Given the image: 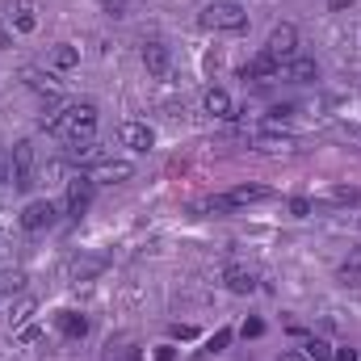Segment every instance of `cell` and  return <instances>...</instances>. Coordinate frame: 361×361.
<instances>
[{
  "mask_svg": "<svg viewBox=\"0 0 361 361\" xmlns=\"http://www.w3.org/2000/svg\"><path fill=\"white\" fill-rule=\"evenodd\" d=\"M42 126H46L50 135H63L67 143H84V139H93V130H97V105H88V101L67 105L63 114L42 118Z\"/></svg>",
  "mask_w": 361,
  "mask_h": 361,
  "instance_id": "6da1fadb",
  "label": "cell"
},
{
  "mask_svg": "<svg viewBox=\"0 0 361 361\" xmlns=\"http://www.w3.org/2000/svg\"><path fill=\"white\" fill-rule=\"evenodd\" d=\"M198 21H202L206 29H227V34H231V29H244V25H248V13H244L236 0H214V4L202 8Z\"/></svg>",
  "mask_w": 361,
  "mask_h": 361,
  "instance_id": "7a4b0ae2",
  "label": "cell"
},
{
  "mask_svg": "<svg viewBox=\"0 0 361 361\" xmlns=\"http://www.w3.org/2000/svg\"><path fill=\"white\" fill-rule=\"evenodd\" d=\"M8 160H13V189H21V193H25V189L34 185V143H29V139L13 143Z\"/></svg>",
  "mask_w": 361,
  "mask_h": 361,
  "instance_id": "3957f363",
  "label": "cell"
},
{
  "mask_svg": "<svg viewBox=\"0 0 361 361\" xmlns=\"http://www.w3.org/2000/svg\"><path fill=\"white\" fill-rule=\"evenodd\" d=\"M93 189H97V181H93L88 172H80V177H71V181H67V214H71V219H80V214L88 210Z\"/></svg>",
  "mask_w": 361,
  "mask_h": 361,
  "instance_id": "277c9868",
  "label": "cell"
},
{
  "mask_svg": "<svg viewBox=\"0 0 361 361\" xmlns=\"http://www.w3.org/2000/svg\"><path fill=\"white\" fill-rule=\"evenodd\" d=\"M273 59H294V50H299V29L286 21V25H273V34H269V46H265Z\"/></svg>",
  "mask_w": 361,
  "mask_h": 361,
  "instance_id": "5b68a950",
  "label": "cell"
},
{
  "mask_svg": "<svg viewBox=\"0 0 361 361\" xmlns=\"http://www.w3.org/2000/svg\"><path fill=\"white\" fill-rule=\"evenodd\" d=\"M118 139H122L130 151H151V147H156V130H151L147 122H122Z\"/></svg>",
  "mask_w": 361,
  "mask_h": 361,
  "instance_id": "8992f818",
  "label": "cell"
},
{
  "mask_svg": "<svg viewBox=\"0 0 361 361\" xmlns=\"http://www.w3.org/2000/svg\"><path fill=\"white\" fill-rule=\"evenodd\" d=\"M130 172H135V164H130V160H114V156H105V160H97V164L88 168V177H93V181H109V185L126 181Z\"/></svg>",
  "mask_w": 361,
  "mask_h": 361,
  "instance_id": "52a82bcc",
  "label": "cell"
},
{
  "mask_svg": "<svg viewBox=\"0 0 361 361\" xmlns=\"http://www.w3.org/2000/svg\"><path fill=\"white\" fill-rule=\"evenodd\" d=\"M50 223H55V202H46V198L29 202V206L21 210V227H25V231H42V227H50Z\"/></svg>",
  "mask_w": 361,
  "mask_h": 361,
  "instance_id": "ba28073f",
  "label": "cell"
},
{
  "mask_svg": "<svg viewBox=\"0 0 361 361\" xmlns=\"http://www.w3.org/2000/svg\"><path fill=\"white\" fill-rule=\"evenodd\" d=\"M143 67H147L151 76H160V80H164V76H168V67H172L168 46H164V42H147V46H143Z\"/></svg>",
  "mask_w": 361,
  "mask_h": 361,
  "instance_id": "9c48e42d",
  "label": "cell"
},
{
  "mask_svg": "<svg viewBox=\"0 0 361 361\" xmlns=\"http://www.w3.org/2000/svg\"><path fill=\"white\" fill-rule=\"evenodd\" d=\"M269 76H282V59H273L269 50H261V55L244 67V80H269Z\"/></svg>",
  "mask_w": 361,
  "mask_h": 361,
  "instance_id": "30bf717a",
  "label": "cell"
},
{
  "mask_svg": "<svg viewBox=\"0 0 361 361\" xmlns=\"http://www.w3.org/2000/svg\"><path fill=\"white\" fill-rule=\"evenodd\" d=\"M223 282H227L231 294H252V290H257V278H252L244 265H227V269H223Z\"/></svg>",
  "mask_w": 361,
  "mask_h": 361,
  "instance_id": "8fae6325",
  "label": "cell"
},
{
  "mask_svg": "<svg viewBox=\"0 0 361 361\" xmlns=\"http://www.w3.org/2000/svg\"><path fill=\"white\" fill-rule=\"evenodd\" d=\"M8 17H13V29H21V34H34V25H38L29 0H13V4H8Z\"/></svg>",
  "mask_w": 361,
  "mask_h": 361,
  "instance_id": "7c38bea8",
  "label": "cell"
},
{
  "mask_svg": "<svg viewBox=\"0 0 361 361\" xmlns=\"http://www.w3.org/2000/svg\"><path fill=\"white\" fill-rule=\"evenodd\" d=\"M286 76L307 84V80H320V63L315 59H286Z\"/></svg>",
  "mask_w": 361,
  "mask_h": 361,
  "instance_id": "4fadbf2b",
  "label": "cell"
},
{
  "mask_svg": "<svg viewBox=\"0 0 361 361\" xmlns=\"http://www.w3.org/2000/svg\"><path fill=\"white\" fill-rule=\"evenodd\" d=\"M227 198H231V206H248V202H265L269 189H265V185H236Z\"/></svg>",
  "mask_w": 361,
  "mask_h": 361,
  "instance_id": "5bb4252c",
  "label": "cell"
},
{
  "mask_svg": "<svg viewBox=\"0 0 361 361\" xmlns=\"http://www.w3.org/2000/svg\"><path fill=\"white\" fill-rule=\"evenodd\" d=\"M59 328H63V336H67V341H84L88 320H84V315H76V311H63V315H59Z\"/></svg>",
  "mask_w": 361,
  "mask_h": 361,
  "instance_id": "9a60e30c",
  "label": "cell"
},
{
  "mask_svg": "<svg viewBox=\"0 0 361 361\" xmlns=\"http://www.w3.org/2000/svg\"><path fill=\"white\" fill-rule=\"evenodd\" d=\"M50 63H55V67H59V71H71V67H76V63H80V50H76V46H71V42H59V46H55V50H50Z\"/></svg>",
  "mask_w": 361,
  "mask_h": 361,
  "instance_id": "2e32d148",
  "label": "cell"
},
{
  "mask_svg": "<svg viewBox=\"0 0 361 361\" xmlns=\"http://www.w3.org/2000/svg\"><path fill=\"white\" fill-rule=\"evenodd\" d=\"M206 114H214V118H231V97H227L223 88H210V93H206Z\"/></svg>",
  "mask_w": 361,
  "mask_h": 361,
  "instance_id": "e0dca14e",
  "label": "cell"
},
{
  "mask_svg": "<svg viewBox=\"0 0 361 361\" xmlns=\"http://www.w3.org/2000/svg\"><path fill=\"white\" fill-rule=\"evenodd\" d=\"M17 290H25V273L21 269H0V299H8Z\"/></svg>",
  "mask_w": 361,
  "mask_h": 361,
  "instance_id": "ac0fdd59",
  "label": "cell"
},
{
  "mask_svg": "<svg viewBox=\"0 0 361 361\" xmlns=\"http://www.w3.org/2000/svg\"><path fill=\"white\" fill-rule=\"evenodd\" d=\"M341 282H345V286H361V248L341 265Z\"/></svg>",
  "mask_w": 361,
  "mask_h": 361,
  "instance_id": "d6986e66",
  "label": "cell"
},
{
  "mask_svg": "<svg viewBox=\"0 0 361 361\" xmlns=\"http://www.w3.org/2000/svg\"><path fill=\"white\" fill-rule=\"evenodd\" d=\"M303 353H307L311 361H332V345H328V341H320V336H311V341L303 345Z\"/></svg>",
  "mask_w": 361,
  "mask_h": 361,
  "instance_id": "ffe728a7",
  "label": "cell"
},
{
  "mask_svg": "<svg viewBox=\"0 0 361 361\" xmlns=\"http://www.w3.org/2000/svg\"><path fill=\"white\" fill-rule=\"evenodd\" d=\"M29 88H34V93H42L46 101H55V97H59V88H55L50 80H42V76H34V71H29Z\"/></svg>",
  "mask_w": 361,
  "mask_h": 361,
  "instance_id": "44dd1931",
  "label": "cell"
},
{
  "mask_svg": "<svg viewBox=\"0 0 361 361\" xmlns=\"http://www.w3.org/2000/svg\"><path fill=\"white\" fill-rule=\"evenodd\" d=\"M227 345H231V328H219V332L206 341V353H223Z\"/></svg>",
  "mask_w": 361,
  "mask_h": 361,
  "instance_id": "7402d4cb",
  "label": "cell"
},
{
  "mask_svg": "<svg viewBox=\"0 0 361 361\" xmlns=\"http://www.w3.org/2000/svg\"><path fill=\"white\" fill-rule=\"evenodd\" d=\"M0 185H13V160L4 147H0Z\"/></svg>",
  "mask_w": 361,
  "mask_h": 361,
  "instance_id": "603a6c76",
  "label": "cell"
},
{
  "mask_svg": "<svg viewBox=\"0 0 361 361\" xmlns=\"http://www.w3.org/2000/svg\"><path fill=\"white\" fill-rule=\"evenodd\" d=\"M290 214H294V219H307V214H311V202H307V198H294V202H290Z\"/></svg>",
  "mask_w": 361,
  "mask_h": 361,
  "instance_id": "cb8c5ba5",
  "label": "cell"
},
{
  "mask_svg": "<svg viewBox=\"0 0 361 361\" xmlns=\"http://www.w3.org/2000/svg\"><path fill=\"white\" fill-rule=\"evenodd\" d=\"M261 332H265V324H261V320H244V336H252V341H257Z\"/></svg>",
  "mask_w": 361,
  "mask_h": 361,
  "instance_id": "d4e9b609",
  "label": "cell"
},
{
  "mask_svg": "<svg viewBox=\"0 0 361 361\" xmlns=\"http://www.w3.org/2000/svg\"><path fill=\"white\" fill-rule=\"evenodd\" d=\"M172 336H177V341H193V328H189V324H172Z\"/></svg>",
  "mask_w": 361,
  "mask_h": 361,
  "instance_id": "484cf974",
  "label": "cell"
},
{
  "mask_svg": "<svg viewBox=\"0 0 361 361\" xmlns=\"http://www.w3.org/2000/svg\"><path fill=\"white\" fill-rule=\"evenodd\" d=\"M332 361H357V349H349V345L345 349H332Z\"/></svg>",
  "mask_w": 361,
  "mask_h": 361,
  "instance_id": "4316f807",
  "label": "cell"
},
{
  "mask_svg": "<svg viewBox=\"0 0 361 361\" xmlns=\"http://www.w3.org/2000/svg\"><path fill=\"white\" fill-rule=\"evenodd\" d=\"M156 361H177V349H172V345H160V349H156Z\"/></svg>",
  "mask_w": 361,
  "mask_h": 361,
  "instance_id": "83f0119b",
  "label": "cell"
},
{
  "mask_svg": "<svg viewBox=\"0 0 361 361\" xmlns=\"http://www.w3.org/2000/svg\"><path fill=\"white\" fill-rule=\"evenodd\" d=\"M101 4H105L114 17H122V13H126V0H101Z\"/></svg>",
  "mask_w": 361,
  "mask_h": 361,
  "instance_id": "f1b7e54d",
  "label": "cell"
},
{
  "mask_svg": "<svg viewBox=\"0 0 361 361\" xmlns=\"http://www.w3.org/2000/svg\"><path fill=\"white\" fill-rule=\"evenodd\" d=\"M332 198H336V202H357L361 193H357V189H336V193H332Z\"/></svg>",
  "mask_w": 361,
  "mask_h": 361,
  "instance_id": "f546056e",
  "label": "cell"
},
{
  "mask_svg": "<svg viewBox=\"0 0 361 361\" xmlns=\"http://www.w3.org/2000/svg\"><path fill=\"white\" fill-rule=\"evenodd\" d=\"M278 361H311V357H307L303 349H286V353H282V357H278Z\"/></svg>",
  "mask_w": 361,
  "mask_h": 361,
  "instance_id": "4dcf8cb0",
  "label": "cell"
},
{
  "mask_svg": "<svg viewBox=\"0 0 361 361\" xmlns=\"http://www.w3.org/2000/svg\"><path fill=\"white\" fill-rule=\"evenodd\" d=\"M349 4H353V0H328V8H332V13H341V8H349Z\"/></svg>",
  "mask_w": 361,
  "mask_h": 361,
  "instance_id": "1f68e13d",
  "label": "cell"
},
{
  "mask_svg": "<svg viewBox=\"0 0 361 361\" xmlns=\"http://www.w3.org/2000/svg\"><path fill=\"white\" fill-rule=\"evenodd\" d=\"M0 46H8V29L4 25H0Z\"/></svg>",
  "mask_w": 361,
  "mask_h": 361,
  "instance_id": "d6a6232c",
  "label": "cell"
},
{
  "mask_svg": "<svg viewBox=\"0 0 361 361\" xmlns=\"http://www.w3.org/2000/svg\"><path fill=\"white\" fill-rule=\"evenodd\" d=\"M126 361H139V353H130V357H126Z\"/></svg>",
  "mask_w": 361,
  "mask_h": 361,
  "instance_id": "836d02e7",
  "label": "cell"
}]
</instances>
